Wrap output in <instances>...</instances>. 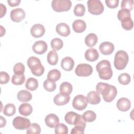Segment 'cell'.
I'll return each mask as SVG.
<instances>
[{
	"instance_id": "obj_1",
	"label": "cell",
	"mask_w": 134,
	"mask_h": 134,
	"mask_svg": "<svg viewBox=\"0 0 134 134\" xmlns=\"http://www.w3.org/2000/svg\"><path fill=\"white\" fill-rule=\"evenodd\" d=\"M96 90L99 94L102 95L104 100L108 103L112 102L117 94L116 87L106 83H98L96 86Z\"/></svg>"
},
{
	"instance_id": "obj_2",
	"label": "cell",
	"mask_w": 134,
	"mask_h": 134,
	"mask_svg": "<svg viewBox=\"0 0 134 134\" xmlns=\"http://www.w3.org/2000/svg\"><path fill=\"white\" fill-rule=\"evenodd\" d=\"M96 69L100 79L108 80L112 77L113 71L109 61L106 60L100 61L96 65Z\"/></svg>"
},
{
	"instance_id": "obj_3",
	"label": "cell",
	"mask_w": 134,
	"mask_h": 134,
	"mask_svg": "<svg viewBox=\"0 0 134 134\" xmlns=\"http://www.w3.org/2000/svg\"><path fill=\"white\" fill-rule=\"evenodd\" d=\"M27 65L31 73L35 76H40L44 72V68L41 64L39 58L36 57H30L27 60Z\"/></svg>"
},
{
	"instance_id": "obj_4",
	"label": "cell",
	"mask_w": 134,
	"mask_h": 134,
	"mask_svg": "<svg viewBox=\"0 0 134 134\" xmlns=\"http://www.w3.org/2000/svg\"><path fill=\"white\" fill-rule=\"evenodd\" d=\"M128 61L129 57L127 53L125 51L119 50L115 54L114 64L116 69L121 70L126 68Z\"/></svg>"
},
{
	"instance_id": "obj_5",
	"label": "cell",
	"mask_w": 134,
	"mask_h": 134,
	"mask_svg": "<svg viewBox=\"0 0 134 134\" xmlns=\"http://www.w3.org/2000/svg\"><path fill=\"white\" fill-rule=\"evenodd\" d=\"M52 9L57 12L68 11L72 6L70 0H53L51 3Z\"/></svg>"
},
{
	"instance_id": "obj_6",
	"label": "cell",
	"mask_w": 134,
	"mask_h": 134,
	"mask_svg": "<svg viewBox=\"0 0 134 134\" xmlns=\"http://www.w3.org/2000/svg\"><path fill=\"white\" fill-rule=\"evenodd\" d=\"M87 4L88 10L91 14L98 15L104 12V6L99 0H89Z\"/></svg>"
},
{
	"instance_id": "obj_7",
	"label": "cell",
	"mask_w": 134,
	"mask_h": 134,
	"mask_svg": "<svg viewBox=\"0 0 134 134\" xmlns=\"http://www.w3.org/2000/svg\"><path fill=\"white\" fill-rule=\"evenodd\" d=\"M75 73L79 76H88L92 74L93 68L88 64L81 63L76 66Z\"/></svg>"
},
{
	"instance_id": "obj_8",
	"label": "cell",
	"mask_w": 134,
	"mask_h": 134,
	"mask_svg": "<svg viewBox=\"0 0 134 134\" xmlns=\"http://www.w3.org/2000/svg\"><path fill=\"white\" fill-rule=\"evenodd\" d=\"M31 125L30 121L28 118L17 116L13 121V125L15 128L18 130H24L27 129Z\"/></svg>"
},
{
	"instance_id": "obj_9",
	"label": "cell",
	"mask_w": 134,
	"mask_h": 134,
	"mask_svg": "<svg viewBox=\"0 0 134 134\" xmlns=\"http://www.w3.org/2000/svg\"><path fill=\"white\" fill-rule=\"evenodd\" d=\"M72 105L74 108L78 110H83L87 106V101L85 96L83 95H77L73 99Z\"/></svg>"
},
{
	"instance_id": "obj_10",
	"label": "cell",
	"mask_w": 134,
	"mask_h": 134,
	"mask_svg": "<svg viewBox=\"0 0 134 134\" xmlns=\"http://www.w3.org/2000/svg\"><path fill=\"white\" fill-rule=\"evenodd\" d=\"M10 16L13 21L19 23L25 18L26 13L22 8H17L10 12Z\"/></svg>"
},
{
	"instance_id": "obj_11",
	"label": "cell",
	"mask_w": 134,
	"mask_h": 134,
	"mask_svg": "<svg viewBox=\"0 0 134 134\" xmlns=\"http://www.w3.org/2000/svg\"><path fill=\"white\" fill-rule=\"evenodd\" d=\"M32 49L35 53L38 54H42L47 51L48 45L44 41H37L33 44Z\"/></svg>"
},
{
	"instance_id": "obj_12",
	"label": "cell",
	"mask_w": 134,
	"mask_h": 134,
	"mask_svg": "<svg viewBox=\"0 0 134 134\" xmlns=\"http://www.w3.org/2000/svg\"><path fill=\"white\" fill-rule=\"evenodd\" d=\"M44 33V27L40 24H35L30 29V34L34 38H40L43 36Z\"/></svg>"
},
{
	"instance_id": "obj_13",
	"label": "cell",
	"mask_w": 134,
	"mask_h": 134,
	"mask_svg": "<svg viewBox=\"0 0 134 134\" xmlns=\"http://www.w3.org/2000/svg\"><path fill=\"white\" fill-rule=\"evenodd\" d=\"M99 49L103 54L109 55L114 51V45L111 42L105 41L99 45Z\"/></svg>"
},
{
	"instance_id": "obj_14",
	"label": "cell",
	"mask_w": 134,
	"mask_h": 134,
	"mask_svg": "<svg viewBox=\"0 0 134 134\" xmlns=\"http://www.w3.org/2000/svg\"><path fill=\"white\" fill-rule=\"evenodd\" d=\"M70 99L69 95H66L62 93H59L56 95L53 98L54 103L58 106H62L68 104Z\"/></svg>"
},
{
	"instance_id": "obj_15",
	"label": "cell",
	"mask_w": 134,
	"mask_h": 134,
	"mask_svg": "<svg viewBox=\"0 0 134 134\" xmlns=\"http://www.w3.org/2000/svg\"><path fill=\"white\" fill-rule=\"evenodd\" d=\"M116 106L118 110L121 111H126L130 108L131 102L127 98L122 97L117 100Z\"/></svg>"
},
{
	"instance_id": "obj_16",
	"label": "cell",
	"mask_w": 134,
	"mask_h": 134,
	"mask_svg": "<svg viewBox=\"0 0 134 134\" xmlns=\"http://www.w3.org/2000/svg\"><path fill=\"white\" fill-rule=\"evenodd\" d=\"M46 125L50 128H55L59 124V117L54 114H48L44 119Z\"/></svg>"
},
{
	"instance_id": "obj_17",
	"label": "cell",
	"mask_w": 134,
	"mask_h": 134,
	"mask_svg": "<svg viewBox=\"0 0 134 134\" xmlns=\"http://www.w3.org/2000/svg\"><path fill=\"white\" fill-rule=\"evenodd\" d=\"M57 32L60 36L67 37L70 34V29L69 26L65 23H61L57 24L55 28Z\"/></svg>"
},
{
	"instance_id": "obj_18",
	"label": "cell",
	"mask_w": 134,
	"mask_h": 134,
	"mask_svg": "<svg viewBox=\"0 0 134 134\" xmlns=\"http://www.w3.org/2000/svg\"><path fill=\"white\" fill-rule=\"evenodd\" d=\"M74 61L73 59L70 57L64 58L61 62V68L66 71H71L74 67Z\"/></svg>"
},
{
	"instance_id": "obj_19",
	"label": "cell",
	"mask_w": 134,
	"mask_h": 134,
	"mask_svg": "<svg viewBox=\"0 0 134 134\" xmlns=\"http://www.w3.org/2000/svg\"><path fill=\"white\" fill-rule=\"evenodd\" d=\"M87 101L88 103L92 105H96L99 103L101 100L99 94L96 91L90 92L86 97Z\"/></svg>"
},
{
	"instance_id": "obj_20",
	"label": "cell",
	"mask_w": 134,
	"mask_h": 134,
	"mask_svg": "<svg viewBox=\"0 0 134 134\" xmlns=\"http://www.w3.org/2000/svg\"><path fill=\"white\" fill-rule=\"evenodd\" d=\"M99 53L97 50L94 48H90L85 52V58L86 60L90 62H94L98 59Z\"/></svg>"
},
{
	"instance_id": "obj_21",
	"label": "cell",
	"mask_w": 134,
	"mask_h": 134,
	"mask_svg": "<svg viewBox=\"0 0 134 134\" xmlns=\"http://www.w3.org/2000/svg\"><path fill=\"white\" fill-rule=\"evenodd\" d=\"M73 30L77 33H81L85 31L86 28V25L84 21L81 19H77L73 21L72 24Z\"/></svg>"
},
{
	"instance_id": "obj_22",
	"label": "cell",
	"mask_w": 134,
	"mask_h": 134,
	"mask_svg": "<svg viewBox=\"0 0 134 134\" xmlns=\"http://www.w3.org/2000/svg\"><path fill=\"white\" fill-rule=\"evenodd\" d=\"M80 115L74 111H69L65 114L64 119L65 121L69 125H74Z\"/></svg>"
},
{
	"instance_id": "obj_23",
	"label": "cell",
	"mask_w": 134,
	"mask_h": 134,
	"mask_svg": "<svg viewBox=\"0 0 134 134\" xmlns=\"http://www.w3.org/2000/svg\"><path fill=\"white\" fill-rule=\"evenodd\" d=\"M17 98L20 102H28L32 99V95L29 91L23 90L18 93Z\"/></svg>"
},
{
	"instance_id": "obj_24",
	"label": "cell",
	"mask_w": 134,
	"mask_h": 134,
	"mask_svg": "<svg viewBox=\"0 0 134 134\" xmlns=\"http://www.w3.org/2000/svg\"><path fill=\"white\" fill-rule=\"evenodd\" d=\"M19 112L23 116H28L32 113V107L29 104L23 103L19 107Z\"/></svg>"
},
{
	"instance_id": "obj_25",
	"label": "cell",
	"mask_w": 134,
	"mask_h": 134,
	"mask_svg": "<svg viewBox=\"0 0 134 134\" xmlns=\"http://www.w3.org/2000/svg\"><path fill=\"white\" fill-rule=\"evenodd\" d=\"M98 38L94 33H90L87 35L85 38V43L89 47H94L97 42Z\"/></svg>"
},
{
	"instance_id": "obj_26",
	"label": "cell",
	"mask_w": 134,
	"mask_h": 134,
	"mask_svg": "<svg viewBox=\"0 0 134 134\" xmlns=\"http://www.w3.org/2000/svg\"><path fill=\"white\" fill-rule=\"evenodd\" d=\"M38 87V81L37 79L30 77L28 78L26 83V88L27 90L33 91L37 89Z\"/></svg>"
},
{
	"instance_id": "obj_27",
	"label": "cell",
	"mask_w": 134,
	"mask_h": 134,
	"mask_svg": "<svg viewBox=\"0 0 134 134\" xmlns=\"http://www.w3.org/2000/svg\"><path fill=\"white\" fill-rule=\"evenodd\" d=\"M47 61L50 65H55L58 61V55L55 50L50 51L47 55Z\"/></svg>"
},
{
	"instance_id": "obj_28",
	"label": "cell",
	"mask_w": 134,
	"mask_h": 134,
	"mask_svg": "<svg viewBox=\"0 0 134 134\" xmlns=\"http://www.w3.org/2000/svg\"><path fill=\"white\" fill-rule=\"evenodd\" d=\"M72 85L68 82H63L60 86V92L62 94L70 95L72 92Z\"/></svg>"
},
{
	"instance_id": "obj_29",
	"label": "cell",
	"mask_w": 134,
	"mask_h": 134,
	"mask_svg": "<svg viewBox=\"0 0 134 134\" xmlns=\"http://www.w3.org/2000/svg\"><path fill=\"white\" fill-rule=\"evenodd\" d=\"M61 72L57 69H53L50 70L47 75V79L52 81H58L61 77Z\"/></svg>"
},
{
	"instance_id": "obj_30",
	"label": "cell",
	"mask_w": 134,
	"mask_h": 134,
	"mask_svg": "<svg viewBox=\"0 0 134 134\" xmlns=\"http://www.w3.org/2000/svg\"><path fill=\"white\" fill-rule=\"evenodd\" d=\"M83 118L86 122H91L94 121L96 118V115L92 110H87L82 115Z\"/></svg>"
},
{
	"instance_id": "obj_31",
	"label": "cell",
	"mask_w": 134,
	"mask_h": 134,
	"mask_svg": "<svg viewBox=\"0 0 134 134\" xmlns=\"http://www.w3.org/2000/svg\"><path fill=\"white\" fill-rule=\"evenodd\" d=\"M16 113V107L13 104H6L3 109V114L7 116H12Z\"/></svg>"
},
{
	"instance_id": "obj_32",
	"label": "cell",
	"mask_w": 134,
	"mask_h": 134,
	"mask_svg": "<svg viewBox=\"0 0 134 134\" xmlns=\"http://www.w3.org/2000/svg\"><path fill=\"white\" fill-rule=\"evenodd\" d=\"M121 21V24L122 28L126 30H130L132 29L133 26V23L132 19L130 17L125 18Z\"/></svg>"
},
{
	"instance_id": "obj_33",
	"label": "cell",
	"mask_w": 134,
	"mask_h": 134,
	"mask_svg": "<svg viewBox=\"0 0 134 134\" xmlns=\"http://www.w3.org/2000/svg\"><path fill=\"white\" fill-rule=\"evenodd\" d=\"M63 42L61 39L54 38L51 41V47L53 50L59 51L62 48Z\"/></svg>"
},
{
	"instance_id": "obj_34",
	"label": "cell",
	"mask_w": 134,
	"mask_h": 134,
	"mask_svg": "<svg viewBox=\"0 0 134 134\" xmlns=\"http://www.w3.org/2000/svg\"><path fill=\"white\" fill-rule=\"evenodd\" d=\"M26 132L28 134H39L41 132V127L39 124L32 123L27 129Z\"/></svg>"
},
{
	"instance_id": "obj_35",
	"label": "cell",
	"mask_w": 134,
	"mask_h": 134,
	"mask_svg": "<svg viewBox=\"0 0 134 134\" xmlns=\"http://www.w3.org/2000/svg\"><path fill=\"white\" fill-rule=\"evenodd\" d=\"M25 81V76L24 74L16 75L14 74L12 78V83L16 85L23 84Z\"/></svg>"
},
{
	"instance_id": "obj_36",
	"label": "cell",
	"mask_w": 134,
	"mask_h": 134,
	"mask_svg": "<svg viewBox=\"0 0 134 134\" xmlns=\"http://www.w3.org/2000/svg\"><path fill=\"white\" fill-rule=\"evenodd\" d=\"M57 85L55 82L52 81L50 80L47 79L43 82L44 88L48 92H53L56 88Z\"/></svg>"
},
{
	"instance_id": "obj_37",
	"label": "cell",
	"mask_w": 134,
	"mask_h": 134,
	"mask_svg": "<svg viewBox=\"0 0 134 134\" xmlns=\"http://www.w3.org/2000/svg\"><path fill=\"white\" fill-rule=\"evenodd\" d=\"M74 14L76 16H83L85 12V7L83 4H78L74 8Z\"/></svg>"
},
{
	"instance_id": "obj_38",
	"label": "cell",
	"mask_w": 134,
	"mask_h": 134,
	"mask_svg": "<svg viewBox=\"0 0 134 134\" xmlns=\"http://www.w3.org/2000/svg\"><path fill=\"white\" fill-rule=\"evenodd\" d=\"M118 80L120 84L122 85H127L130 82L131 77L129 74L123 73L119 75Z\"/></svg>"
},
{
	"instance_id": "obj_39",
	"label": "cell",
	"mask_w": 134,
	"mask_h": 134,
	"mask_svg": "<svg viewBox=\"0 0 134 134\" xmlns=\"http://www.w3.org/2000/svg\"><path fill=\"white\" fill-rule=\"evenodd\" d=\"M55 133L56 134H68V128L64 124H59L55 127Z\"/></svg>"
},
{
	"instance_id": "obj_40",
	"label": "cell",
	"mask_w": 134,
	"mask_h": 134,
	"mask_svg": "<svg viewBox=\"0 0 134 134\" xmlns=\"http://www.w3.org/2000/svg\"><path fill=\"white\" fill-rule=\"evenodd\" d=\"M25 70V68L24 65L20 62L17 63L14 66L13 71L15 74L16 75H21L24 74Z\"/></svg>"
},
{
	"instance_id": "obj_41",
	"label": "cell",
	"mask_w": 134,
	"mask_h": 134,
	"mask_svg": "<svg viewBox=\"0 0 134 134\" xmlns=\"http://www.w3.org/2000/svg\"><path fill=\"white\" fill-rule=\"evenodd\" d=\"M133 1L132 0H123L121 3V9H125L129 11L131 10L133 8Z\"/></svg>"
},
{
	"instance_id": "obj_42",
	"label": "cell",
	"mask_w": 134,
	"mask_h": 134,
	"mask_svg": "<svg viewBox=\"0 0 134 134\" xmlns=\"http://www.w3.org/2000/svg\"><path fill=\"white\" fill-rule=\"evenodd\" d=\"M130 12L129 10L125 9H121L118 11L117 14V17L119 20H121L127 17H130Z\"/></svg>"
},
{
	"instance_id": "obj_43",
	"label": "cell",
	"mask_w": 134,
	"mask_h": 134,
	"mask_svg": "<svg viewBox=\"0 0 134 134\" xmlns=\"http://www.w3.org/2000/svg\"><path fill=\"white\" fill-rule=\"evenodd\" d=\"M9 80L10 77L7 73L3 71L0 72V82L1 84H5L7 83Z\"/></svg>"
},
{
	"instance_id": "obj_44",
	"label": "cell",
	"mask_w": 134,
	"mask_h": 134,
	"mask_svg": "<svg viewBox=\"0 0 134 134\" xmlns=\"http://www.w3.org/2000/svg\"><path fill=\"white\" fill-rule=\"evenodd\" d=\"M106 5L110 8L117 7L119 4V0H106L105 1Z\"/></svg>"
},
{
	"instance_id": "obj_45",
	"label": "cell",
	"mask_w": 134,
	"mask_h": 134,
	"mask_svg": "<svg viewBox=\"0 0 134 134\" xmlns=\"http://www.w3.org/2000/svg\"><path fill=\"white\" fill-rule=\"evenodd\" d=\"M85 128L80 127V126H75L72 128L71 133V134H83L84 133Z\"/></svg>"
},
{
	"instance_id": "obj_46",
	"label": "cell",
	"mask_w": 134,
	"mask_h": 134,
	"mask_svg": "<svg viewBox=\"0 0 134 134\" xmlns=\"http://www.w3.org/2000/svg\"><path fill=\"white\" fill-rule=\"evenodd\" d=\"M7 3H8V4L10 6L15 7V6H18L19 5V4L20 3V0H12V1L8 0Z\"/></svg>"
},
{
	"instance_id": "obj_47",
	"label": "cell",
	"mask_w": 134,
	"mask_h": 134,
	"mask_svg": "<svg viewBox=\"0 0 134 134\" xmlns=\"http://www.w3.org/2000/svg\"><path fill=\"white\" fill-rule=\"evenodd\" d=\"M1 4V18H2L3 16H4L6 14V7L5 5H4L3 4Z\"/></svg>"
},
{
	"instance_id": "obj_48",
	"label": "cell",
	"mask_w": 134,
	"mask_h": 134,
	"mask_svg": "<svg viewBox=\"0 0 134 134\" xmlns=\"http://www.w3.org/2000/svg\"><path fill=\"white\" fill-rule=\"evenodd\" d=\"M0 118H1V120H0V127L1 128H2V127H4L5 126L6 124V120L5 119V118H4L3 116H0Z\"/></svg>"
}]
</instances>
